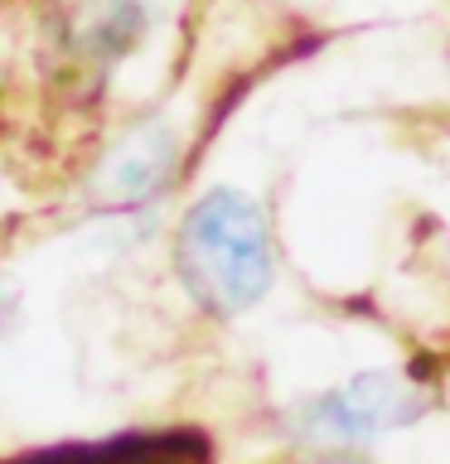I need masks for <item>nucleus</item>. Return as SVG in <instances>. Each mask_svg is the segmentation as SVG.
<instances>
[{
	"label": "nucleus",
	"mask_w": 450,
	"mask_h": 464,
	"mask_svg": "<svg viewBox=\"0 0 450 464\" xmlns=\"http://www.w3.org/2000/svg\"><path fill=\"white\" fill-rule=\"evenodd\" d=\"M180 281L199 310L232 319L267 295L271 285V232L252 198L213 188L180 223Z\"/></svg>",
	"instance_id": "f257e3e1"
},
{
	"label": "nucleus",
	"mask_w": 450,
	"mask_h": 464,
	"mask_svg": "<svg viewBox=\"0 0 450 464\" xmlns=\"http://www.w3.org/2000/svg\"><path fill=\"white\" fill-rule=\"evenodd\" d=\"M431 406L426 387L402 372H358L325 397L300 401L286 416V435L310 455L348 459L377 445L387 430H402Z\"/></svg>",
	"instance_id": "f03ea898"
},
{
	"label": "nucleus",
	"mask_w": 450,
	"mask_h": 464,
	"mask_svg": "<svg viewBox=\"0 0 450 464\" xmlns=\"http://www.w3.org/2000/svg\"><path fill=\"white\" fill-rule=\"evenodd\" d=\"M170 179V140H155L151 150L131 155L122 169H116V203L136 208V203H151L155 188Z\"/></svg>",
	"instance_id": "7ed1b4c3"
},
{
	"label": "nucleus",
	"mask_w": 450,
	"mask_h": 464,
	"mask_svg": "<svg viewBox=\"0 0 450 464\" xmlns=\"http://www.w3.org/2000/svg\"><path fill=\"white\" fill-rule=\"evenodd\" d=\"M5 319H10V300H5V290H0V329H5Z\"/></svg>",
	"instance_id": "20e7f679"
}]
</instances>
